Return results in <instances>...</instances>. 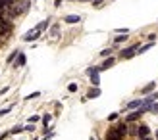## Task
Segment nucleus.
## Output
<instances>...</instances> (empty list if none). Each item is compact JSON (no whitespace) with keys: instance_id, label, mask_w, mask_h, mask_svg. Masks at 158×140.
Returning <instances> with one entry per match:
<instances>
[{"instance_id":"f257e3e1","label":"nucleus","mask_w":158,"mask_h":140,"mask_svg":"<svg viewBox=\"0 0 158 140\" xmlns=\"http://www.w3.org/2000/svg\"><path fill=\"white\" fill-rule=\"evenodd\" d=\"M137 50H139L137 44H133V46H129V48H124V50L120 52V58H124V60H129V58H133L135 54H137Z\"/></svg>"},{"instance_id":"f03ea898","label":"nucleus","mask_w":158,"mask_h":140,"mask_svg":"<svg viewBox=\"0 0 158 140\" xmlns=\"http://www.w3.org/2000/svg\"><path fill=\"white\" fill-rule=\"evenodd\" d=\"M150 136V129H148V125H139V131H137V140H143V138H148Z\"/></svg>"},{"instance_id":"7ed1b4c3","label":"nucleus","mask_w":158,"mask_h":140,"mask_svg":"<svg viewBox=\"0 0 158 140\" xmlns=\"http://www.w3.org/2000/svg\"><path fill=\"white\" fill-rule=\"evenodd\" d=\"M108 140H124V134L118 131V127H112L110 131H108V136H106Z\"/></svg>"},{"instance_id":"20e7f679","label":"nucleus","mask_w":158,"mask_h":140,"mask_svg":"<svg viewBox=\"0 0 158 140\" xmlns=\"http://www.w3.org/2000/svg\"><path fill=\"white\" fill-rule=\"evenodd\" d=\"M114 63H116V58H106V60L98 65V69H100V71H106V69H110Z\"/></svg>"},{"instance_id":"39448f33","label":"nucleus","mask_w":158,"mask_h":140,"mask_svg":"<svg viewBox=\"0 0 158 140\" xmlns=\"http://www.w3.org/2000/svg\"><path fill=\"white\" fill-rule=\"evenodd\" d=\"M39 36H41V33L37 31V29H33V31H29V33L23 36V40H25V42H33V40H37Z\"/></svg>"},{"instance_id":"423d86ee","label":"nucleus","mask_w":158,"mask_h":140,"mask_svg":"<svg viewBox=\"0 0 158 140\" xmlns=\"http://www.w3.org/2000/svg\"><path fill=\"white\" fill-rule=\"evenodd\" d=\"M98 96H100V88H98V86H93L91 90L87 92V96H85V98H87V100H93V98H98Z\"/></svg>"},{"instance_id":"0eeeda50","label":"nucleus","mask_w":158,"mask_h":140,"mask_svg":"<svg viewBox=\"0 0 158 140\" xmlns=\"http://www.w3.org/2000/svg\"><path fill=\"white\" fill-rule=\"evenodd\" d=\"M25 62H27V58H25V54H23V52H19V56H18V60L14 62V67H23V65H25Z\"/></svg>"},{"instance_id":"6e6552de","label":"nucleus","mask_w":158,"mask_h":140,"mask_svg":"<svg viewBox=\"0 0 158 140\" xmlns=\"http://www.w3.org/2000/svg\"><path fill=\"white\" fill-rule=\"evenodd\" d=\"M141 106H143V100H131V102L127 104V108L131 109V112H135V109H139Z\"/></svg>"},{"instance_id":"1a4fd4ad","label":"nucleus","mask_w":158,"mask_h":140,"mask_svg":"<svg viewBox=\"0 0 158 140\" xmlns=\"http://www.w3.org/2000/svg\"><path fill=\"white\" fill-rule=\"evenodd\" d=\"M127 129H129V134H131V136H137V131H139L137 123H127Z\"/></svg>"},{"instance_id":"9d476101","label":"nucleus","mask_w":158,"mask_h":140,"mask_svg":"<svg viewBox=\"0 0 158 140\" xmlns=\"http://www.w3.org/2000/svg\"><path fill=\"white\" fill-rule=\"evenodd\" d=\"M116 127H118V131L121 132V134H124V136H127L129 134V129H127V123H118L116 125Z\"/></svg>"},{"instance_id":"9b49d317","label":"nucleus","mask_w":158,"mask_h":140,"mask_svg":"<svg viewBox=\"0 0 158 140\" xmlns=\"http://www.w3.org/2000/svg\"><path fill=\"white\" fill-rule=\"evenodd\" d=\"M154 86H156V83H154V81H150V83H148V85H147L145 88H143V94H152Z\"/></svg>"},{"instance_id":"f8f14e48","label":"nucleus","mask_w":158,"mask_h":140,"mask_svg":"<svg viewBox=\"0 0 158 140\" xmlns=\"http://www.w3.org/2000/svg\"><path fill=\"white\" fill-rule=\"evenodd\" d=\"M64 21H66V23H79L81 17H79V16H66V17H64Z\"/></svg>"},{"instance_id":"ddd939ff","label":"nucleus","mask_w":158,"mask_h":140,"mask_svg":"<svg viewBox=\"0 0 158 140\" xmlns=\"http://www.w3.org/2000/svg\"><path fill=\"white\" fill-rule=\"evenodd\" d=\"M48 23H50V21H48V19H45V21H41L39 25H35V29H37L39 33H42V31H45V29H46V25H48Z\"/></svg>"},{"instance_id":"4468645a","label":"nucleus","mask_w":158,"mask_h":140,"mask_svg":"<svg viewBox=\"0 0 158 140\" xmlns=\"http://www.w3.org/2000/svg\"><path fill=\"white\" fill-rule=\"evenodd\" d=\"M19 56V52H18V50H14V52L8 56V58H6V62H8V63H14V62H16V58Z\"/></svg>"},{"instance_id":"2eb2a0df","label":"nucleus","mask_w":158,"mask_h":140,"mask_svg":"<svg viewBox=\"0 0 158 140\" xmlns=\"http://www.w3.org/2000/svg\"><path fill=\"white\" fill-rule=\"evenodd\" d=\"M50 35H52L54 39H58V36H60V31H58V25H52V29H50Z\"/></svg>"},{"instance_id":"dca6fc26","label":"nucleus","mask_w":158,"mask_h":140,"mask_svg":"<svg viewBox=\"0 0 158 140\" xmlns=\"http://www.w3.org/2000/svg\"><path fill=\"white\" fill-rule=\"evenodd\" d=\"M21 131H25V127H21V125H18V127H14L12 131H8V134H16V132H21Z\"/></svg>"},{"instance_id":"f3484780","label":"nucleus","mask_w":158,"mask_h":140,"mask_svg":"<svg viewBox=\"0 0 158 140\" xmlns=\"http://www.w3.org/2000/svg\"><path fill=\"white\" fill-rule=\"evenodd\" d=\"M125 40H127V35H118L114 42H116V44H120V42H125Z\"/></svg>"},{"instance_id":"a211bd4d","label":"nucleus","mask_w":158,"mask_h":140,"mask_svg":"<svg viewBox=\"0 0 158 140\" xmlns=\"http://www.w3.org/2000/svg\"><path fill=\"white\" fill-rule=\"evenodd\" d=\"M152 44H154V42H148V44H145V46H141V48L137 50V52H147L148 48H152Z\"/></svg>"},{"instance_id":"6ab92c4d","label":"nucleus","mask_w":158,"mask_h":140,"mask_svg":"<svg viewBox=\"0 0 158 140\" xmlns=\"http://www.w3.org/2000/svg\"><path fill=\"white\" fill-rule=\"evenodd\" d=\"M39 94L41 92H31V94H27V96H25V100H35V98H39Z\"/></svg>"},{"instance_id":"aec40b11","label":"nucleus","mask_w":158,"mask_h":140,"mask_svg":"<svg viewBox=\"0 0 158 140\" xmlns=\"http://www.w3.org/2000/svg\"><path fill=\"white\" fill-rule=\"evenodd\" d=\"M50 119H52V115H50V113H46L45 117H42V123H45V127H48V123H50Z\"/></svg>"},{"instance_id":"412c9836","label":"nucleus","mask_w":158,"mask_h":140,"mask_svg":"<svg viewBox=\"0 0 158 140\" xmlns=\"http://www.w3.org/2000/svg\"><path fill=\"white\" fill-rule=\"evenodd\" d=\"M110 54H112V48H106V50H102V52H100V56H102V58L110 56Z\"/></svg>"},{"instance_id":"4be33fe9","label":"nucleus","mask_w":158,"mask_h":140,"mask_svg":"<svg viewBox=\"0 0 158 140\" xmlns=\"http://www.w3.org/2000/svg\"><path fill=\"white\" fill-rule=\"evenodd\" d=\"M68 90H69V92H75V90H77V85H75V83H69V85H68Z\"/></svg>"},{"instance_id":"5701e85b","label":"nucleus","mask_w":158,"mask_h":140,"mask_svg":"<svg viewBox=\"0 0 158 140\" xmlns=\"http://www.w3.org/2000/svg\"><path fill=\"white\" fill-rule=\"evenodd\" d=\"M37 121H41V117H39V115H31V117H29V123H31V125H33V123H37Z\"/></svg>"},{"instance_id":"b1692460","label":"nucleus","mask_w":158,"mask_h":140,"mask_svg":"<svg viewBox=\"0 0 158 140\" xmlns=\"http://www.w3.org/2000/svg\"><path fill=\"white\" fill-rule=\"evenodd\" d=\"M12 112V106L10 108H4V109H0V117H2V115H6V113H10Z\"/></svg>"},{"instance_id":"393cba45","label":"nucleus","mask_w":158,"mask_h":140,"mask_svg":"<svg viewBox=\"0 0 158 140\" xmlns=\"http://www.w3.org/2000/svg\"><path fill=\"white\" fill-rule=\"evenodd\" d=\"M118 33H120V35H127V33H129V29H127V27H120V29H118Z\"/></svg>"},{"instance_id":"a878e982","label":"nucleus","mask_w":158,"mask_h":140,"mask_svg":"<svg viewBox=\"0 0 158 140\" xmlns=\"http://www.w3.org/2000/svg\"><path fill=\"white\" fill-rule=\"evenodd\" d=\"M116 119H118V113H116V112H114V113H110V115H108V121H112V123H114V121H116Z\"/></svg>"},{"instance_id":"bb28decb","label":"nucleus","mask_w":158,"mask_h":140,"mask_svg":"<svg viewBox=\"0 0 158 140\" xmlns=\"http://www.w3.org/2000/svg\"><path fill=\"white\" fill-rule=\"evenodd\" d=\"M150 112H152V113H158V102H154V104H152V108H150Z\"/></svg>"},{"instance_id":"cd10ccee","label":"nucleus","mask_w":158,"mask_h":140,"mask_svg":"<svg viewBox=\"0 0 158 140\" xmlns=\"http://www.w3.org/2000/svg\"><path fill=\"white\" fill-rule=\"evenodd\" d=\"M8 90H10V86H4V88H2V90H0V96H4V94H6V92H8Z\"/></svg>"},{"instance_id":"c85d7f7f","label":"nucleus","mask_w":158,"mask_h":140,"mask_svg":"<svg viewBox=\"0 0 158 140\" xmlns=\"http://www.w3.org/2000/svg\"><path fill=\"white\" fill-rule=\"evenodd\" d=\"M102 2H104V0H93V6H95V8H97V6H100Z\"/></svg>"},{"instance_id":"c756f323","label":"nucleus","mask_w":158,"mask_h":140,"mask_svg":"<svg viewBox=\"0 0 158 140\" xmlns=\"http://www.w3.org/2000/svg\"><path fill=\"white\" fill-rule=\"evenodd\" d=\"M54 4H56V6H60V4H62V0H54Z\"/></svg>"},{"instance_id":"7c9ffc66","label":"nucleus","mask_w":158,"mask_h":140,"mask_svg":"<svg viewBox=\"0 0 158 140\" xmlns=\"http://www.w3.org/2000/svg\"><path fill=\"white\" fill-rule=\"evenodd\" d=\"M79 2H93V0H79Z\"/></svg>"},{"instance_id":"2f4dec72","label":"nucleus","mask_w":158,"mask_h":140,"mask_svg":"<svg viewBox=\"0 0 158 140\" xmlns=\"http://www.w3.org/2000/svg\"><path fill=\"white\" fill-rule=\"evenodd\" d=\"M143 140H152V138H150V136H148V138H143Z\"/></svg>"},{"instance_id":"473e14b6","label":"nucleus","mask_w":158,"mask_h":140,"mask_svg":"<svg viewBox=\"0 0 158 140\" xmlns=\"http://www.w3.org/2000/svg\"><path fill=\"white\" fill-rule=\"evenodd\" d=\"M156 140H158V132H156Z\"/></svg>"},{"instance_id":"72a5a7b5","label":"nucleus","mask_w":158,"mask_h":140,"mask_svg":"<svg viewBox=\"0 0 158 140\" xmlns=\"http://www.w3.org/2000/svg\"><path fill=\"white\" fill-rule=\"evenodd\" d=\"M91 140H95V138H91Z\"/></svg>"},{"instance_id":"f704fd0d","label":"nucleus","mask_w":158,"mask_h":140,"mask_svg":"<svg viewBox=\"0 0 158 140\" xmlns=\"http://www.w3.org/2000/svg\"><path fill=\"white\" fill-rule=\"evenodd\" d=\"M106 140H108V138H106Z\"/></svg>"}]
</instances>
